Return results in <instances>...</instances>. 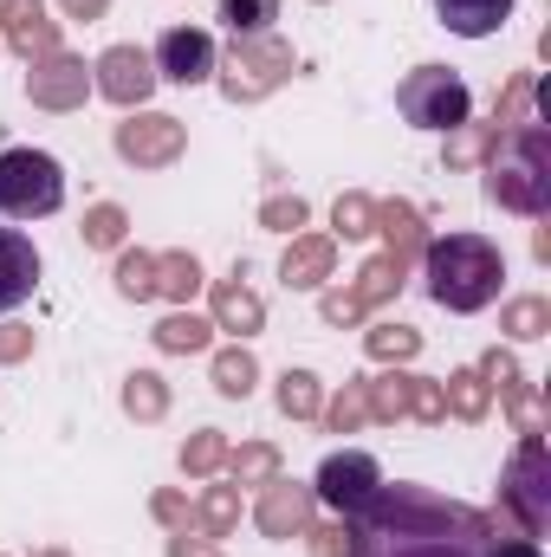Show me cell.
Listing matches in <instances>:
<instances>
[{
	"label": "cell",
	"instance_id": "681fc988",
	"mask_svg": "<svg viewBox=\"0 0 551 557\" xmlns=\"http://www.w3.org/2000/svg\"><path fill=\"white\" fill-rule=\"evenodd\" d=\"M39 557H72V552H39Z\"/></svg>",
	"mask_w": 551,
	"mask_h": 557
},
{
	"label": "cell",
	"instance_id": "484cf974",
	"mask_svg": "<svg viewBox=\"0 0 551 557\" xmlns=\"http://www.w3.org/2000/svg\"><path fill=\"white\" fill-rule=\"evenodd\" d=\"M228 480H234V486H267V480H279V447L273 441H241V447H228Z\"/></svg>",
	"mask_w": 551,
	"mask_h": 557
},
{
	"label": "cell",
	"instance_id": "f546056e",
	"mask_svg": "<svg viewBox=\"0 0 551 557\" xmlns=\"http://www.w3.org/2000/svg\"><path fill=\"white\" fill-rule=\"evenodd\" d=\"M370 357L377 363H415L421 357V331L415 324H396V318H383V324H370Z\"/></svg>",
	"mask_w": 551,
	"mask_h": 557
},
{
	"label": "cell",
	"instance_id": "7c38bea8",
	"mask_svg": "<svg viewBox=\"0 0 551 557\" xmlns=\"http://www.w3.org/2000/svg\"><path fill=\"white\" fill-rule=\"evenodd\" d=\"M26 98L39 104V111H78L85 98H91V65L78 59V52H46V59H33V72H26Z\"/></svg>",
	"mask_w": 551,
	"mask_h": 557
},
{
	"label": "cell",
	"instance_id": "8d00e7d4",
	"mask_svg": "<svg viewBox=\"0 0 551 557\" xmlns=\"http://www.w3.org/2000/svg\"><path fill=\"white\" fill-rule=\"evenodd\" d=\"M500 331L519 337V344H526V337H546L551 331V298H513V305L500 311Z\"/></svg>",
	"mask_w": 551,
	"mask_h": 557
},
{
	"label": "cell",
	"instance_id": "3957f363",
	"mask_svg": "<svg viewBox=\"0 0 551 557\" xmlns=\"http://www.w3.org/2000/svg\"><path fill=\"white\" fill-rule=\"evenodd\" d=\"M487 195L506 214H546L551 208V131L546 117L513 124L487 149Z\"/></svg>",
	"mask_w": 551,
	"mask_h": 557
},
{
	"label": "cell",
	"instance_id": "30bf717a",
	"mask_svg": "<svg viewBox=\"0 0 551 557\" xmlns=\"http://www.w3.org/2000/svg\"><path fill=\"white\" fill-rule=\"evenodd\" d=\"M377 486H383V467H377L370 454L344 447V454H325V467H318V480H311V499H318V506H331L338 519H351Z\"/></svg>",
	"mask_w": 551,
	"mask_h": 557
},
{
	"label": "cell",
	"instance_id": "5bb4252c",
	"mask_svg": "<svg viewBox=\"0 0 551 557\" xmlns=\"http://www.w3.org/2000/svg\"><path fill=\"white\" fill-rule=\"evenodd\" d=\"M480 376H487V389L506 403V416L519 434H546V409L532 403V383H526V370L513 363V350H487L480 357Z\"/></svg>",
	"mask_w": 551,
	"mask_h": 557
},
{
	"label": "cell",
	"instance_id": "e575fe53",
	"mask_svg": "<svg viewBox=\"0 0 551 557\" xmlns=\"http://www.w3.org/2000/svg\"><path fill=\"white\" fill-rule=\"evenodd\" d=\"M331 240H370L377 234V201L370 195H338V208H331Z\"/></svg>",
	"mask_w": 551,
	"mask_h": 557
},
{
	"label": "cell",
	"instance_id": "6da1fadb",
	"mask_svg": "<svg viewBox=\"0 0 551 557\" xmlns=\"http://www.w3.org/2000/svg\"><path fill=\"white\" fill-rule=\"evenodd\" d=\"M344 532H351V557H480L500 525L461 499L396 480V486H377L344 519Z\"/></svg>",
	"mask_w": 551,
	"mask_h": 557
},
{
	"label": "cell",
	"instance_id": "9a60e30c",
	"mask_svg": "<svg viewBox=\"0 0 551 557\" xmlns=\"http://www.w3.org/2000/svg\"><path fill=\"white\" fill-rule=\"evenodd\" d=\"M311 486H298V480H267L260 486V506H254V525L267 532V539H305V525H311Z\"/></svg>",
	"mask_w": 551,
	"mask_h": 557
},
{
	"label": "cell",
	"instance_id": "9c48e42d",
	"mask_svg": "<svg viewBox=\"0 0 551 557\" xmlns=\"http://www.w3.org/2000/svg\"><path fill=\"white\" fill-rule=\"evenodd\" d=\"M118 156L124 162H137V169H169V162H182V149H188V124L182 117H169V111H131L118 131Z\"/></svg>",
	"mask_w": 551,
	"mask_h": 557
},
{
	"label": "cell",
	"instance_id": "ac0fdd59",
	"mask_svg": "<svg viewBox=\"0 0 551 557\" xmlns=\"http://www.w3.org/2000/svg\"><path fill=\"white\" fill-rule=\"evenodd\" d=\"M331 267H338V240H331V234H292L279 278H285L292 292H318V285L331 278Z\"/></svg>",
	"mask_w": 551,
	"mask_h": 557
},
{
	"label": "cell",
	"instance_id": "d4e9b609",
	"mask_svg": "<svg viewBox=\"0 0 551 557\" xmlns=\"http://www.w3.org/2000/svg\"><path fill=\"white\" fill-rule=\"evenodd\" d=\"M201 285H208V278H201V260H195V253H156V298L188 305Z\"/></svg>",
	"mask_w": 551,
	"mask_h": 557
},
{
	"label": "cell",
	"instance_id": "52a82bcc",
	"mask_svg": "<svg viewBox=\"0 0 551 557\" xmlns=\"http://www.w3.org/2000/svg\"><path fill=\"white\" fill-rule=\"evenodd\" d=\"M215 78H221V98L228 104H260L267 91H279L292 78V46L260 33V39H234L228 59H215Z\"/></svg>",
	"mask_w": 551,
	"mask_h": 557
},
{
	"label": "cell",
	"instance_id": "f35d334b",
	"mask_svg": "<svg viewBox=\"0 0 551 557\" xmlns=\"http://www.w3.org/2000/svg\"><path fill=\"white\" fill-rule=\"evenodd\" d=\"M124 240H131V214H124L118 201H98V208L85 214V247H105V253H111V247H124Z\"/></svg>",
	"mask_w": 551,
	"mask_h": 557
},
{
	"label": "cell",
	"instance_id": "44dd1931",
	"mask_svg": "<svg viewBox=\"0 0 551 557\" xmlns=\"http://www.w3.org/2000/svg\"><path fill=\"white\" fill-rule=\"evenodd\" d=\"M506 13H513V0H434V20H441L448 33H461V39H487V33H500Z\"/></svg>",
	"mask_w": 551,
	"mask_h": 557
},
{
	"label": "cell",
	"instance_id": "277c9868",
	"mask_svg": "<svg viewBox=\"0 0 551 557\" xmlns=\"http://www.w3.org/2000/svg\"><path fill=\"white\" fill-rule=\"evenodd\" d=\"M500 506L519 525V539H546L551 525V454L546 434H519V454L500 473Z\"/></svg>",
	"mask_w": 551,
	"mask_h": 557
},
{
	"label": "cell",
	"instance_id": "ffe728a7",
	"mask_svg": "<svg viewBox=\"0 0 551 557\" xmlns=\"http://www.w3.org/2000/svg\"><path fill=\"white\" fill-rule=\"evenodd\" d=\"M377 234H383V253H396L403 267H415L421 247H428V227H421L415 201H377Z\"/></svg>",
	"mask_w": 551,
	"mask_h": 557
},
{
	"label": "cell",
	"instance_id": "4fadbf2b",
	"mask_svg": "<svg viewBox=\"0 0 551 557\" xmlns=\"http://www.w3.org/2000/svg\"><path fill=\"white\" fill-rule=\"evenodd\" d=\"M149 65H156V78H169V85H208V78H215V39H208L201 26H169V33L156 39Z\"/></svg>",
	"mask_w": 551,
	"mask_h": 557
},
{
	"label": "cell",
	"instance_id": "cb8c5ba5",
	"mask_svg": "<svg viewBox=\"0 0 551 557\" xmlns=\"http://www.w3.org/2000/svg\"><path fill=\"white\" fill-rule=\"evenodd\" d=\"M441 403H448V416H454V421H487V409H493V389H487L480 363H474V370H454V376L441 383Z\"/></svg>",
	"mask_w": 551,
	"mask_h": 557
},
{
	"label": "cell",
	"instance_id": "f6af8a7d",
	"mask_svg": "<svg viewBox=\"0 0 551 557\" xmlns=\"http://www.w3.org/2000/svg\"><path fill=\"white\" fill-rule=\"evenodd\" d=\"M33 357V324H0V363Z\"/></svg>",
	"mask_w": 551,
	"mask_h": 557
},
{
	"label": "cell",
	"instance_id": "74e56055",
	"mask_svg": "<svg viewBox=\"0 0 551 557\" xmlns=\"http://www.w3.org/2000/svg\"><path fill=\"white\" fill-rule=\"evenodd\" d=\"M532 98H539V78H532V72H513L506 91H500V104H493V131L506 137L513 124H526V104H532Z\"/></svg>",
	"mask_w": 551,
	"mask_h": 557
},
{
	"label": "cell",
	"instance_id": "bcb514c9",
	"mask_svg": "<svg viewBox=\"0 0 551 557\" xmlns=\"http://www.w3.org/2000/svg\"><path fill=\"white\" fill-rule=\"evenodd\" d=\"M480 557H546V552H539V539H487Z\"/></svg>",
	"mask_w": 551,
	"mask_h": 557
},
{
	"label": "cell",
	"instance_id": "4dcf8cb0",
	"mask_svg": "<svg viewBox=\"0 0 551 557\" xmlns=\"http://www.w3.org/2000/svg\"><path fill=\"white\" fill-rule=\"evenodd\" d=\"M221 467H228V434H221V428H201V434L182 441V473H188V480H208V473H221Z\"/></svg>",
	"mask_w": 551,
	"mask_h": 557
},
{
	"label": "cell",
	"instance_id": "7bdbcfd3",
	"mask_svg": "<svg viewBox=\"0 0 551 557\" xmlns=\"http://www.w3.org/2000/svg\"><path fill=\"white\" fill-rule=\"evenodd\" d=\"M149 512H156V519H162L169 532H195V506H188V499H182L175 486H162V493L149 499Z\"/></svg>",
	"mask_w": 551,
	"mask_h": 557
},
{
	"label": "cell",
	"instance_id": "7402d4cb",
	"mask_svg": "<svg viewBox=\"0 0 551 557\" xmlns=\"http://www.w3.org/2000/svg\"><path fill=\"white\" fill-rule=\"evenodd\" d=\"M149 337H156V350H162V357H195V350H208V344H215V318H195L188 305H175Z\"/></svg>",
	"mask_w": 551,
	"mask_h": 557
},
{
	"label": "cell",
	"instance_id": "83f0119b",
	"mask_svg": "<svg viewBox=\"0 0 551 557\" xmlns=\"http://www.w3.org/2000/svg\"><path fill=\"white\" fill-rule=\"evenodd\" d=\"M195 525H201V539H234V525H241V486L234 480L208 486L201 506H195Z\"/></svg>",
	"mask_w": 551,
	"mask_h": 557
},
{
	"label": "cell",
	"instance_id": "836d02e7",
	"mask_svg": "<svg viewBox=\"0 0 551 557\" xmlns=\"http://www.w3.org/2000/svg\"><path fill=\"white\" fill-rule=\"evenodd\" d=\"M273 20H279V0H221V26L234 39H260V33H273Z\"/></svg>",
	"mask_w": 551,
	"mask_h": 557
},
{
	"label": "cell",
	"instance_id": "2e32d148",
	"mask_svg": "<svg viewBox=\"0 0 551 557\" xmlns=\"http://www.w3.org/2000/svg\"><path fill=\"white\" fill-rule=\"evenodd\" d=\"M0 39L33 65V59L59 52V20H46L39 0H0Z\"/></svg>",
	"mask_w": 551,
	"mask_h": 557
},
{
	"label": "cell",
	"instance_id": "4316f807",
	"mask_svg": "<svg viewBox=\"0 0 551 557\" xmlns=\"http://www.w3.org/2000/svg\"><path fill=\"white\" fill-rule=\"evenodd\" d=\"M254 383H260V363H254V350H247V344L215 350V389H221L228 403H247V396H254Z\"/></svg>",
	"mask_w": 551,
	"mask_h": 557
},
{
	"label": "cell",
	"instance_id": "d6986e66",
	"mask_svg": "<svg viewBox=\"0 0 551 557\" xmlns=\"http://www.w3.org/2000/svg\"><path fill=\"white\" fill-rule=\"evenodd\" d=\"M267 324V305H260V292L247 285V278H221L215 285V331H234V337H254Z\"/></svg>",
	"mask_w": 551,
	"mask_h": 557
},
{
	"label": "cell",
	"instance_id": "b9f144b4",
	"mask_svg": "<svg viewBox=\"0 0 551 557\" xmlns=\"http://www.w3.org/2000/svg\"><path fill=\"white\" fill-rule=\"evenodd\" d=\"M409 421H421V428H441V421H448V403H441V383H434V376H415Z\"/></svg>",
	"mask_w": 551,
	"mask_h": 557
},
{
	"label": "cell",
	"instance_id": "c3c4849f",
	"mask_svg": "<svg viewBox=\"0 0 551 557\" xmlns=\"http://www.w3.org/2000/svg\"><path fill=\"white\" fill-rule=\"evenodd\" d=\"M169 557H221V552L201 545V539H188V532H175V539H169Z\"/></svg>",
	"mask_w": 551,
	"mask_h": 557
},
{
	"label": "cell",
	"instance_id": "5b68a950",
	"mask_svg": "<svg viewBox=\"0 0 551 557\" xmlns=\"http://www.w3.org/2000/svg\"><path fill=\"white\" fill-rule=\"evenodd\" d=\"M65 201V169L46 149H0V214L46 221Z\"/></svg>",
	"mask_w": 551,
	"mask_h": 557
},
{
	"label": "cell",
	"instance_id": "f1b7e54d",
	"mask_svg": "<svg viewBox=\"0 0 551 557\" xmlns=\"http://www.w3.org/2000/svg\"><path fill=\"white\" fill-rule=\"evenodd\" d=\"M273 396H279V416H292V421H318V409H325V383L311 370H285Z\"/></svg>",
	"mask_w": 551,
	"mask_h": 557
},
{
	"label": "cell",
	"instance_id": "ab89813d",
	"mask_svg": "<svg viewBox=\"0 0 551 557\" xmlns=\"http://www.w3.org/2000/svg\"><path fill=\"white\" fill-rule=\"evenodd\" d=\"M500 143L493 124H461V131H448V169H467V162H487V149Z\"/></svg>",
	"mask_w": 551,
	"mask_h": 557
},
{
	"label": "cell",
	"instance_id": "d6a6232c",
	"mask_svg": "<svg viewBox=\"0 0 551 557\" xmlns=\"http://www.w3.org/2000/svg\"><path fill=\"white\" fill-rule=\"evenodd\" d=\"M318 416H325V428H331V434H357V428L370 421V396H364V376H351V383H344V389H338V396H331V403L318 409Z\"/></svg>",
	"mask_w": 551,
	"mask_h": 557
},
{
	"label": "cell",
	"instance_id": "ee69618b",
	"mask_svg": "<svg viewBox=\"0 0 551 557\" xmlns=\"http://www.w3.org/2000/svg\"><path fill=\"white\" fill-rule=\"evenodd\" d=\"M305 539H311V557H351V532H344V519H338V525H305Z\"/></svg>",
	"mask_w": 551,
	"mask_h": 557
},
{
	"label": "cell",
	"instance_id": "7a4b0ae2",
	"mask_svg": "<svg viewBox=\"0 0 551 557\" xmlns=\"http://www.w3.org/2000/svg\"><path fill=\"white\" fill-rule=\"evenodd\" d=\"M421 278H428V298L441 311H487L500 298V278H506V253L480 234H448V240H428L421 247Z\"/></svg>",
	"mask_w": 551,
	"mask_h": 557
},
{
	"label": "cell",
	"instance_id": "8fae6325",
	"mask_svg": "<svg viewBox=\"0 0 551 557\" xmlns=\"http://www.w3.org/2000/svg\"><path fill=\"white\" fill-rule=\"evenodd\" d=\"M156 85H162V78H156V65H149L143 46H111V52H98V65H91V91L111 98L118 111H143Z\"/></svg>",
	"mask_w": 551,
	"mask_h": 557
},
{
	"label": "cell",
	"instance_id": "60d3db41",
	"mask_svg": "<svg viewBox=\"0 0 551 557\" xmlns=\"http://www.w3.org/2000/svg\"><path fill=\"white\" fill-rule=\"evenodd\" d=\"M305 221H311L305 195H267V201H260V227H273V234H298Z\"/></svg>",
	"mask_w": 551,
	"mask_h": 557
},
{
	"label": "cell",
	"instance_id": "8992f818",
	"mask_svg": "<svg viewBox=\"0 0 551 557\" xmlns=\"http://www.w3.org/2000/svg\"><path fill=\"white\" fill-rule=\"evenodd\" d=\"M396 111L415 131H461L467 111H474V91H467V78L454 65H415L396 85Z\"/></svg>",
	"mask_w": 551,
	"mask_h": 557
},
{
	"label": "cell",
	"instance_id": "ba28073f",
	"mask_svg": "<svg viewBox=\"0 0 551 557\" xmlns=\"http://www.w3.org/2000/svg\"><path fill=\"white\" fill-rule=\"evenodd\" d=\"M403 278H409V267H403L396 253H370V260H364V273H357V285H344V292H325V298H318V318H325V324H364L383 298H396V292H403Z\"/></svg>",
	"mask_w": 551,
	"mask_h": 557
},
{
	"label": "cell",
	"instance_id": "603a6c76",
	"mask_svg": "<svg viewBox=\"0 0 551 557\" xmlns=\"http://www.w3.org/2000/svg\"><path fill=\"white\" fill-rule=\"evenodd\" d=\"M409 389L415 370H383V376H364V396H370V421H409Z\"/></svg>",
	"mask_w": 551,
	"mask_h": 557
},
{
	"label": "cell",
	"instance_id": "7dc6e473",
	"mask_svg": "<svg viewBox=\"0 0 551 557\" xmlns=\"http://www.w3.org/2000/svg\"><path fill=\"white\" fill-rule=\"evenodd\" d=\"M65 7V20H105L111 13V0H59Z\"/></svg>",
	"mask_w": 551,
	"mask_h": 557
},
{
	"label": "cell",
	"instance_id": "1f68e13d",
	"mask_svg": "<svg viewBox=\"0 0 551 557\" xmlns=\"http://www.w3.org/2000/svg\"><path fill=\"white\" fill-rule=\"evenodd\" d=\"M124 416L131 421H162L169 416V383H162L156 370H137V376L124 383Z\"/></svg>",
	"mask_w": 551,
	"mask_h": 557
},
{
	"label": "cell",
	"instance_id": "e0dca14e",
	"mask_svg": "<svg viewBox=\"0 0 551 557\" xmlns=\"http://www.w3.org/2000/svg\"><path fill=\"white\" fill-rule=\"evenodd\" d=\"M33 285H39V253H33V240H26L20 227H0V311L26 305Z\"/></svg>",
	"mask_w": 551,
	"mask_h": 557
},
{
	"label": "cell",
	"instance_id": "d590c367",
	"mask_svg": "<svg viewBox=\"0 0 551 557\" xmlns=\"http://www.w3.org/2000/svg\"><path fill=\"white\" fill-rule=\"evenodd\" d=\"M118 292L143 305V298H156V253H143V247H124L118 253Z\"/></svg>",
	"mask_w": 551,
	"mask_h": 557
}]
</instances>
